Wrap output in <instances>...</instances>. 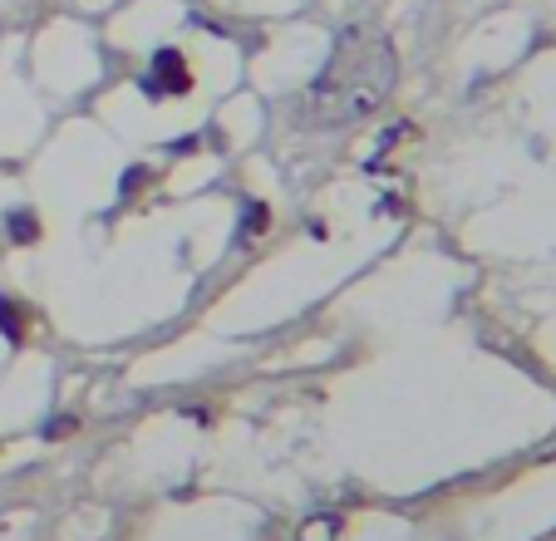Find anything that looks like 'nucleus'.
Instances as JSON below:
<instances>
[{
	"label": "nucleus",
	"instance_id": "f257e3e1",
	"mask_svg": "<svg viewBox=\"0 0 556 541\" xmlns=\"http://www.w3.org/2000/svg\"><path fill=\"white\" fill-rule=\"evenodd\" d=\"M394 45L375 30V25H350L340 30L336 50H330V64L320 70L311 89V104L320 124H350V118L375 114L379 104L394 89Z\"/></svg>",
	"mask_w": 556,
	"mask_h": 541
},
{
	"label": "nucleus",
	"instance_id": "7ed1b4c3",
	"mask_svg": "<svg viewBox=\"0 0 556 541\" xmlns=\"http://www.w3.org/2000/svg\"><path fill=\"white\" fill-rule=\"evenodd\" d=\"M11 231H15V241H30V237H35V222L25 217V212H15V217H11Z\"/></svg>",
	"mask_w": 556,
	"mask_h": 541
},
{
	"label": "nucleus",
	"instance_id": "f03ea898",
	"mask_svg": "<svg viewBox=\"0 0 556 541\" xmlns=\"http://www.w3.org/2000/svg\"><path fill=\"white\" fill-rule=\"evenodd\" d=\"M148 95H178V89H188V70H182V54L163 50L153 60V74L143 79Z\"/></svg>",
	"mask_w": 556,
	"mask_h": 541
}]
</instances>
